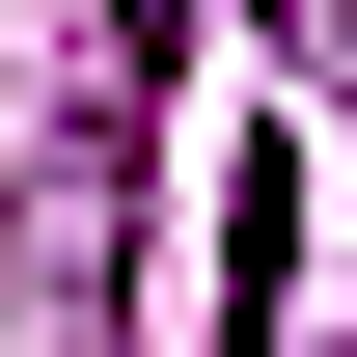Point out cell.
I'll use <instances>...</instances> for the list:
<instances>
[{
	"mask_svg": "<svg viewBox=\"0 0 357 357\" xmlns=\"http://www.w3.org/2000/svg\"><path fill=\"white\" fill-rule=\"evenodd\" d=\"M275 275H303V165H248V192H220V330H248V357H275Z\"/></svg>",
	"mask_w": 357,
	"mask_h": 357,
	"instance_id": "1",
	"label": "cell"
}]
</instances>
